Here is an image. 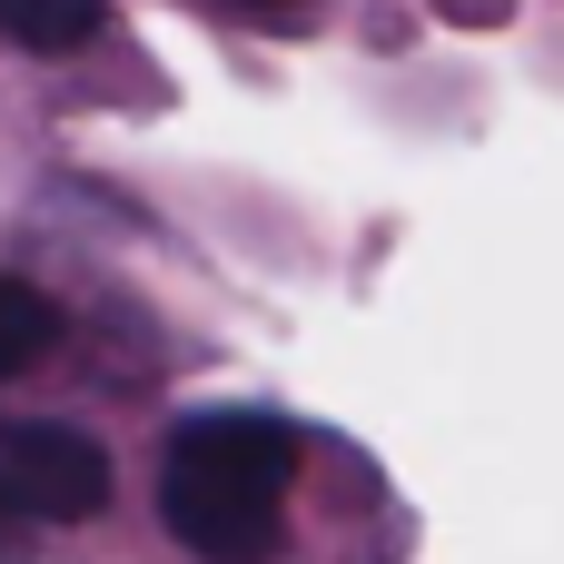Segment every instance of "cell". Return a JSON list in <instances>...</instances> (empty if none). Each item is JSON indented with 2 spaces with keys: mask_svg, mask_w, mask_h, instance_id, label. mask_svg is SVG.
<instances>
[{
  "mask_svg": "<svg viewBox=\"0 0 564 564\" xmlns=\"http://www.w3.org/2000/svg\"><path fill=\"white\" fill-rule=\"evenodd\" d=\"M0 506L20 525H89L109 506L99 436L59 426V416H0Z\"/></svg>",
  "mask_w": 564,
  "mask_h": 564,
  "instance_id": "obj_2",
  "label": "cell"
},
{
  "mask_svg": "<svg viewBox=\"0 0 564 564\" xmlns=\"http://www.w3.org/2000/svg\"><path fill=\"white\" fill-rule=\"evenodd\" d=\"M238 10H297V0H238Z\"/></svg>",
  "mask_w": 564,
  "mask_h": 564,
  "instance_id": "obj_6",
  "label": "cell"
},
{
  "mask_svg": "<svg viewBox=\"0 0 564 564\" xmlns=\"http://www.w3.org/2000/svg\"><path fill=\"white\" fill-rule=\"evenodd\" d=\"M99 30H109V0H0V40L10 50H40V59L89 50Z\"/></svg>",
  "mask_w": 564,
  "mask_h": 564,
  "instance_id": "obj_3",
  "label": "cell"
},
{
  "mask_svg": "<svg viewBox=\"0 0 564 564\" xmlns=\"http://www.w3.org/2000/svg\"><path fill=\"white\" fill-rule=\"evenodd\" d=\"M50 337H59V307H50L30 278H10V268H0V377L40 367V357H50Z\"/></svg>",
  "mask_w": 564,
  "mask_h": 564,
  "instance_id": "obj_4",
  "label": "cell"
},
{
  "mask_svg": "<svg viewBox=\"0 0 564 564\" xmlns=\"http://www.w3.org/2000/svg\"><path fill=\"white\" fill-rule=\"evenodd\" d=\"M0 564H40V555H30V525H20L10 506H0Z\"/></svg>",
  "mask_w": 564,
  "mask_h": 564,
  "instance_id": "obj_5",
  "label": "cell"
},
{
  "mask_svg": "<svg viewBox=\"0 0 564 564\" xmlns=\"http://www.w3.org/2000/svg\"><path fill=\"white\" fill-rule=\"evenodd\" d=\"M288 486H297V426L258 406L188 416L159 446V525L198 564H268L288 535Z\"/></svg>",
  "mask_w": 564,
  "mask_h": 564,
  "instance_id": "obj_1",
  "label": "cell"
}]
</instances>
